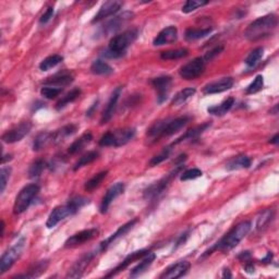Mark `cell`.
<instances>
[{"label": "cell", "instance_id": "6da1fadb", "mask_svg": "<svg viewBox=\"0 0 279 279\" xmlns=\"http://www.w3.org/2000/svg\"><path fill=\"white\" fill-rule=\"evenodd\" d=\"M251 228H252V223L250 221H244L238 223L227 235L223 236L217 243H215L212 248L207 250L206 252L203 254L202 258H206V256L212 254L214 251L229 252V251L235 249L236 246L248 236V233L251 231Z\"/></svg>", "mask_w": 279, "mask_h": 279}, {"label": "cell", "instance_id": "7a4b0ae2", "mask_svg": "<svg viewBox=\"0 0 279 279\" xmlns=\"http://www.w3.org/2000/svg\"><path fill=\"white\" fill-rule=\"evenodd\" d=\"M278 25V18L274 13L260 17L250 23L244 31V37L251 42L262 39L273 33Z\"/></svg>", "mask_w": 279, "mask_h": 279}, {"label": "cell", "instance_id": "3957f363", "mask_svg": "<svg viewBox=\"0 0 279 279\" xmlns=\"http://www.w3.org/2000/svg\"><path fill=\"white\" fill-rule=\"evenodd\" d=\"M89 203L90 200L88 198H84V196H76V198L71 199L67 204L56 207L50 213L46 222V227L49 229L54 228L63 219L75 215L82 207H84Z\"/></svg>", "mask_w": 279, "mask_h": 279}, {"label": "cell", "instance_id": "277c9868", "mask_svg": "<svg viewBox=\"0 0 279 279\" xmlns=\"http://www.w3.org/2000/svg\"><path fill=\"white\" fill-rule=\"evenodd\" d=\"M184 168H185L184 165L175 166V168H173L172 170L168 173V175L162 178V179L158 180L157 182H155V184L150 185L149 186L146 187L143 193L144 199L148 201H154V200L158 199L159 196H161L164 192L167 190V187L170 186V182L175 179L178 175H181V171L184 170Z\"/></svg>", "mask_w": 279, "mask_h": 279}, {"label": "cell", "instance_id": "5b68a950", "mask_svg": "<svg viewBox=\"0 0 279 279\" xmlns=\"http://www.w3.org/2000/svg\"><path fill=\"white\" fill-rule=\"evenodd\" d=\"M135 136V129L133 128H126L122 130H117L113 132H106L102 138H100L98 144L104 148H119V146L126 145L127 143Z\"/></svg>", "mask_w": 279, "mask_h": 279}, {"label": "cell", "instance_id": "8992f818", "mask_svg": "<svg viewBox=\"0 0 279 279\" xmlns=\"http://www.w3.org/2000/svg\"><path fill=\"white\" fill-rule=\"evenodd\" d=\"M40 187L36 184H31L25 186L22 189L19 194L17 195L15 205H13V213L16 215H20L24 213L26 209H29L31 204L34 202L36 196L39 193Z\"/></svg>", "mask_w": 279, "mask_h": 279}, {"label": "cell", "instance_id": "52a82bcc", "mask_svg": "<svg viewBox=\"0 0 279 279\" xmlns=\"http://www.w3.org/2000/svg\"><path fill=\"white\" fill-rule=\"evenodd\" d=\"M139 36V30L132 29L129 31L123 32L121 34H118L111 39L108 45V49L111 52L118 54L119 56H125L127 49L133 44Z\"/></svg>", "mask_w": 279, "mask_h": 279}, {"label": "cell", "instance_id": "ba28073f", "mask_svg": "<svg viewBox=\"0 0 279 279\" xmlns=\"http://www.w3.org/2000/svg\"><path fill=\"white\" fill-rule=\"evenodd\" d=\"M25 239L21 238V239L13 244L11 248H9L6 252H4L0 259V274H4L12 267V265L17 262V260L20 258L22 252L24 250Z\"/></svg>", "mask_w": 279, "mask_h": 279}, {"label": "cell", "instance_id": "9c48e42d", "mask_svg": "<svg viewBox=\"0 0 279 279\" xmlns=\"http://www.w3.org/2000/svg\"><path fill=\"white\" fill-rule=\"evenodd\" d=\"M133 16H134L133 12L126 11V12L121 13V15L112 18V20H109L102 27H100L98 31L99 36L100 37H106V36L108 35L116 33L117 31L121 29L123 24H126L128 21L131 20L132 18H133Z\"/></svg>", "mask_w": 279, "mask_h": 279}, {"label": "cell", "instance_id": "30bf717a", "mask_svg": "<svg viewBox=\"0 0 279 279\" xmlns=\"http://www.w3.org/2000/svg\"><path fill=\"white\" fill-rule=\"evenodd\" d=\"M205 71V61L203 58L198 57L193 60L187 62L186 65L182 66L179 70V74L184 80H194L196 77L203 74Z\"/></svg>", "mask_w": 279, "mask_h": 279}, {"label": "cell", "instance_id": "8fae6325", "mask_svg": "<svg viewBox=\"0 0 279 279\" xmlns=\"http://www.w3.org/2000/svg\"><path fill=\"white\" fill-rule=\"evenodd\" d=\"M32 130V123L30 121L21 122L19 126L13 128V129L4 132L1 136V140L4 143L13 144L17 142L23 140L25 136L30 133Z\"/></svg>", "mask_w": 279, "mask_h": 279}, {"label": "cell", "instance_id": "7c38bea8", "mask_svg": "<svg viewBox=\"0 0 279 279\" xmlns=\"http://www.w3.org/2000/svg\"><path fill=\"white\" fill-rule=\"evenodd\" d=\"M150 83H152L153 88L157 92V103L163 104L168 98L169 92L171 90L172 77L169 75H162L155 77V79L150 81Z\"/></svg>", "mask_w": 279, "mask_h": 279}, {"label": "cell", "instance_id": "4fadbf2b", "mask_svg": "<svg viewBox=\"0 0 279 279\" xmlns=\"http://www.w3.org/2000/svg\"><path fill=\"white\" fill-rule=\"evenodd\" d=\"M126 189V186L123 182H117V184L112 185L109 189L107 190L106 193L103 196V200H102V203H100V206H99V210L102 214L107 213V210L111 206L112 203L115 201L119 195H121L123 192H125Z\"/></svg>", "mask_w": 279, "mask_h": 279}, {"label": "cell", "instance_id": "5bb4252c", "mask_svg": "<svg viewBox=\"0 0 279 279\" xmlns=\"http://www.w3.org/2000/svg\"><path fill=\"white\" fill-rule=\"evenodd\" d=\"M98 252L99 251L97 249V250L93 251V252H89L82 256V258L77 260L74 265H73L69 273H68L67 277L68 278H80L83 276L86 267H88L91 264V262H92V260L96 258V255L98 254Z\"/></svg>", "mask_w": 279, "mask_h": 279}, {"label": "cell", "instance_id": "9a60e30c", "mask_svg": "<svg viewBox=\"0 0 279 279\" xmlns=\"http://www.w3.org/2000/svg\"><path fill=\"white\" fill-rule=\"evenodd\" d=\"M98 229L96 228H91V229L82 230L74 235L71 236L69 239L65 242L66 248H75V246H79L81 244L85 243V242H89L98 235Z\"/></svg>", "mask_w": 279, "mask_h": 279}, {"label": "cell", "instance_id": "2e32d148", "mask_svg": "<svg viewBox=\"0 0 279 279\" xmlns=\"http://www.w3.org/2000/svg\"><path fill=\"white\" fill-rule=\"evenodd\" d=\"M123 6V2L118 1V0H111V1H106L102 4L99 8L98 12L96 13L94 19L92 20V23H97V22L107 19L108 17H112L120 10Z\"/></svg>", "mask_w": 279, "mask_h": 279}, {"label": "cell", "instance_id": "e0dca14e", "mask_svg": "<svg viewBox=\"0 0 279 279\" xmlns=\"http://www.w3.org/2000/svg\"><path fill=\"white\" fill-rule=\"evenodd\" d=\"M191 267L190 262L187 260H180L176 264H172L171 266H169L164 271L159 278L161 279H176L185 276L189 272Z\"/></svg>", "mask_w": 279, "mask_h": 279}, {"label": "cell", "instance_id": "ac0fdd59", "mask_svg": "<svg viewBox=\"0 0 279 279\" xmlns=\"http://www.w3.org/2000/svg\"><path fill=\"white\" fill-rule=\"evenodd\" d=\"M136 223H138V219L135 218V219H132V221H130V222H128L123 226L119 227V229L115 233H112V235L109 236L107 239H105L104 241L100 242L99 245H98V248H97L99 252H103V251L107 250L108 246L111 245V244H112L113 242H115L117 239L123 237V236L126 235V233L129 232L132 229V228L134 227V225H135Z\"/></svg>", "mask_w": 279, "mask_h": 279}, {"label": "cell", "instance_id": "d6986e66", "mask_svg": "<svg viewBox=\"0 0 279 279\" xmlns=\"http://www.w3.org/2000/svg\"><path fill=\"white\" fill-rule=\"evenodd\" d=\"M121 93H122V86H118V88L112 92L111 98H109L107 103L106 108L104 109L102 118H100V125H105V123L109 122L112 116L115 115L118 100L120 98Z\"/></svg>", "mask_w": 279, "mask_h": 279}, {"label": "cell", "instance_id": "ffe728a7", "mask_svg": "<svg viewBox=\"0 0 279 279\" xmlns=\"http://www.w3.org/2000/svg\"><path fill=\"white\" fill-rule=\"evenodd\" d=\"M73 80H74V74L71 71H61L53 76L47 77V80L44 81V85L62 89L63 86L71 84Z\"/></svg>", "mask_w": 279, "mask_h": 279}, {"label": "cell", "instance_id": "44dd1931", "mask_svg": "<svg viewBox=\"0 0 279 279\" xmlns=\"http://www.w3.org/2000/svg\"><path fill=\"white\" fill-rule=\"evenodd\" d=\"M235 81H233L232 77H223V79L212 82V83H208L204 86L203 93L209 95V94H219L223 92H226V91L230 90Z\"/></svg>", "mask_w": 279, "mask_h": 279}, {"label": "cell", "instance_id": "7402d4cb", "mask_svg": "<svg viewBox=\"0 0 279 279\" xmlns=\"http://www.w3.org/2000/svg\"><path fill=\"white\" fill-rule=\"evenodd\" d=\"M178 39V30L175 26H168L159 32L158 35L153 40L154 46H163V45L172 44Z\"/></svg>", "mask_w": 279, "mask_h": 279}, {"label": "cell", "instance_id": "603a6c76", "mask_svg": "<svg viewBox=\"0 0 279 279\" xmlns=\"http://www.w3.org/2000/svg\"><path fill=\"white\" fill-rule=\"evenodd\" d=\"M191 117L189 116H182V117H178L175 119H168L166 127L164 129V133H163V138L164 136H170L172 134L177 133L178 131L181 130L182 128L186 127L187 123L190 122Z\"/></svg>", "mask_w": 279, "mask_h": 279}, {"label": "cell", "instance_id": "cb8c5ba5", "mask_svg": "<svg viewBox=\"0 0 279 279\" xmlns=\"http://www.w3.org/2000/svg\"><path fill=\"white\" fill-rule=\"evenodd\" d=\"M149 250H140V251H135V252H133V253H130L125 260H122L120 264L118 265L117 267L113 268L112 271L111 273H108L105 277H112V276L117 275L118 273H120L121 271H123V269L127 268L130 264L133 263L134 260H140L142 258H144V256L146 254H149Z\"/></svg>", "mask_w": 279, "mask_h": 279}, {"label": "cell", "instance_id": "d4e9b609", "mask_svg": "<svg viewBox=\"0 0 279 279\" xmlns=\"http://www.w3.org/2000/svg\"><path fill=\"white\" fill-rule=\"evenodd\" d=\"M210 126H212V123H210V122H206V123H203V125H201V126H198V127L193 128V129L187 130L184 135H181L180 138H178L175 142H173V143L171 144V146H175V145L180 144V143H182V142H186V141H189V140H194V139H196V138H198V136H200L201 134H202L203 132H205L207 129H209Z\"/></svg>", "mask_w": 279, "mask_h": 279}, {"label": "cell", "instance_id": "484cf974", "mask_svg": "<svg viewBox=\"0 0 279 279\" xmlns=\"http://www.w3.org/2000/svg\"><path fill=\"white\" fill-rule=\"evenodd\" d=\"M155 259H156V255H155L154 253L149 252V254H146L144 258H142L141 262L138 265H136L135 267H133V268L131 269L130 277L131 278H136V277L141 276L142 274H144L150 267V265L153 264Z\"/></svg>", "mask_w": 279, "mask_h": 279}, {"label": "cell", "instance_id": "4316f807", "mask_svg": "<svg viewBox=\"0 0 279 279\" xmlns=\"http://www.w3.org/2000/svg\"><path fill=\"white\" fill-rule=\"evenodd\" d=\"M77 131L76 125H68L62 127L61 129L53 132V144H59L65 141L67 138L73 135Z\"/></svg>", "mask_w": 279, "mask_h": 279}, {"label": "cell", "instance_id": "83f0119b", "mask_svg": "<svg viewBox=\"0 0 279 279\" xmlns=\"http://www.w3.org/2000/svg\"><path fill=\"white\" fill-rule=\"evenodd\" d=\"M251 167V158L246 155H238L231 158L227 163V170H239V169H248Z\"/></svg>", "mask_w": 279, "mask_h": 279}, {"label": "cell", "instance_id": "f1b7e54d", "mask_svg": "<svg viewBox=\"0 0 279 279\" xmlns=\"http://www.w3.org/2000/svg\"><path fill=\"white\" fill-rule=\"evenodd\" d=\"M53 143V132L43 131L36 135L33 142V150L34 152H39L46 149L49 144Z\"/></svg>", "mask_w": 279, "mask_h": 279}, {"label": "cell", "instance_id": "f546056e", "mask_svg": "<svg viewBox=\"0 0 279 279\" xmlns=\"http://www.w3.org/2000/svg\"><path fill=\"white\" fill-rule=\"evenodd\" d=\"M233 105H235V98L229 97V98H227L226 100H223L222 104L216 105V106L208 107L207 112L210 113V115L217 116V117L225 116L226 113L232 108Z\"/></svg>", "mask_w": 279, "mask_h": 279}, {"label": "cell", "instance_id": "4dcf8cb0", "mask_svg": "<svg viewBox=\"0 0 279 279\" xmlns=\"http://www.w3.org/2000/svg\"><path fill=\"white\" fill-rule=\"evenodd\" d=\"M93 140V135L90 132H86L83 135H81L79 139L75 140L73 143L69 146V149H68V153L70 155H74L80 153L82 149H83L86 145L90 144Z\"/></svg>", "mask_w": 279, "mask_h": 279}, {"label": "cell", "instance_id": "1f68e13d", "mask_svg": "<svg viewBox=\"0 0 279 279\" xmlns=\"http://www.w3.org/2000/svg\"><path fill=\"white\" fill-rule=\"evenodd\" d=\"M48 265H49L48 260H39V262L32 265V266L29 268V271H27V273H25L24 275H19V276H17V278H36V277H39L43 273L46 272Z\"/></svg>", "mask_w": 279, "mask_h": 279}, {"label": "cell", "instance_id": "d6a6232c", "mask_svg": "<svg viewBox=\"0 0 279 279\" xmlns=\"http://www.w3.org/2000/svg\"><path fill=\"white\" fill-rule=\"evenodd\" d=\"M213 27H206V29H187L185 33V38L187 42H193L201 38H204L212 33Z\"/></svg>", "mask_w": 279, "mask_h": 279}, {"label": "cell", "instance_id": "836d02e7", "mask_svg": "<svg viewBox=\"0 0 279 279\" xmlns=\"http://www.w3.org/2000/svg\"><path fill=\"white\" fill-rule=\"evenodd\" d=\"M195 93H196V90L193 88H187L185 90H181L180 92H178L175 95V97L172 98L171 105L172 106H181V105L186 104L191 97H193Z\"/></svg>", "mask_w": 279, "mask_h": 279}, {"label": "cell", "instance_id": "e575fe53", "mask_svg": "<svg viewBox=\"0 0 279 279\" xmlns=\"http://www.w3.org/2000/svg\"><path fill=\"white\" fill-rule=\"evenodd\" d=\"M91 71L96 75H111L113 73L112 67L109 66L108 63L105 62L104 60H100V59H97V60H95L92 63Z\"/></svg>", "mask_w": 279, "mask_h": 279}, {"label": "cell", "instance_id": "d590c367", "mask_svg": "<svg viewBox=\"0 0 279 279\" xmlns=\"http://www.w3.org/2000/svg\"><path fill=\"white\" fill-rule=\"evenodd\" d=\"M274 216H275V212L274 209H265L264 212L259 215L258 219H256V229L263 230L264 228L269 225V223L273 222Z\"/></svg>", "mask_w": 279, "mask_h": 279}, {"label": "cell", "instance_id": "8d00e7d4", "mask_svg": "<svg viewBox=\"0 0 279 279\" xmlns=\"http://www.w3.org/2000/svg\"><path fill=\"white\" fill-rule=\"evenodd\" d=\"M80 95H81V90L80 89H73V90H71L69 93H67L57 103L56 109H57V111H61V109H63L66 106H68V105H70L71 103L75 102V100L80 97Z\"/></svg>", "mask_w": 279, "mask_h": 279}, {"label": "cell", "instance_id": "74e56055", "mask_svg": "<svg viewBox=\"0 0 279 279\" xmlns=\"http://www.w3.org/2000/svg\"><path fill=\"white\" fill-rule=\"evenodd\" d=\"M107 175H108V170H104V171L96 173L95 176H93L90 180L85 182V185H84L85 191L92 192L95 189H97V187L100 186V184L104 181L105 178L107 177Z\"/></svg>", "mask_w": 279, "mask_h": 279}, {"label": "cell", "instance_id": "f35d334b", "mask_svg": "<svg viewBox=\"0 0 279 279\" xmlns=\"http://www.w3.org/2000/svg\"><path fill=\"white\" fill-rule=\"evenodd\" d=\"M99 156V153L96 152V150H91V152H88L86 154H84L83 156L80 157L79 161L75 163L74 166H73V170L76 171L81 169L82 167L84 166H88V165L92 164L94 161L98 158Z\"/></svg>", "mask_w": 279, "mask_h": 279}, {"label": "cell", "instance_id": "ab89813d", "mask_svg": "<svg viewBox=\"0 0 279 279\" xmlns=\"http://www.w3.org/2000/svg\"><path fill=\"white\" fill-rule=\"evenodd\" d=\"M63 57L60 56V55H52V56L45 58L44 60L39 63V69L42 71H48L58 66L59 63H61Z\"/></svg>", "mask_w": 279, "mask_h": 279}, {"label": "cell", "instance_id": "60d3db41", "mask_svg": "<svg viewBox=\"0 0 279 279\" xmlns=\"http://www.w3.org/2000/svg\"><path fill=\"white\" fill-rule=\"evenodd\" d=\"M189 55V50L186 48H179L173 50H166L161 54V58L163 60H175V59H180L186 57Z\"/></svg>", "mask_w": 279, "mask_h": 279}, {"label": "cell", "instance_id": "b9f144b4", "mask_svg": "<svg viewBox=\"0 0 279 279\" xmlns=\"http://www.w3.org/2000/svg\"><path fill=\"white\" fill-rule=\"evenodd\" d=\"M46 167H47V164L44 161V159H37V161H35L29 168L30 179H36V178H38L40 175H42L44 169Z\"/></svg>", "mask_w": 279, "mask_h": 279}, {"label": "cell", "instance_id": "7bdbcfd3", "mask_svg": "<svg viewBox=\"0 0 279 279\" xmlns=\"http://www.w3.org/2000/svg\"><path fill=\"white\" fill-rule=\"evenodd\" d=\"M264 54V48L263 47H258L250 53V55L245 59V65L249 68H253L258 65L259 61L262 59Z\"/></svg>", "mask_w": 279, "mask_h": 279}, {"label": "cell", "instance_id": "ee69618b", "mask_svg": "<svg viewBox=\"0 0 279 279\" xmlns=\"http://www.w3.org/2000/svg\"><path fill=\"white\" fill-rule=\"evenodd\" d=\"M263 85H264V77L263 75H256L254 81L251 83L248 88L245 89V93L250 95V94H255L260 92V90L263 89Z\"/></svg>", "mask_w": 279, "mask_h": 279}, {"label": "cell", "instance_id": "f6af8a7d", "mask_svg": "<svg viewBox=\"0 0 279 279\" xmlns=\"http://www.w3.org/2000/svg\"><path fill=\"white\" fill-rule=\"evenodd\" d=\"M171 153V146H167V148H165L161 153L156 156H154L152 159L149 161V166L150 167H155L157 166V165L162 164L163 162L166 161V159L169 157V155Z\"/></svg>", "mask_w": 279, "mask_h": 279}, {"label": "cell", "instance_id": "bcb514c9", "mask_svg": "<svg viewBox=\"0 0 279 279\" xmlns=\"http://www.w3.org/2000/svg\"><path fill=\"white\" fill-rule=\"evenodd\" d=\"M11 176V168L10 167H2L0 170V193H3L6 190L7 185Z\"/></svg>", "mask_w": 279, "mask_h": 279}, {"label": "cell", "instance_id": "7dc6e473", "mask_svg": "<svg viewBox=\"0 0 279 279\" xmlns=\"http://www.w3.org/2000/svg\"><path fill=\"white\" fill-rule=\"evenodd\" d=\"M207 3H208L207 1H198V0H187V1L184 4V7H182V12H185V13L193 12V11L196 10V9L206 6Z\"/></svg>", "mask_w": 279, "mask_h": 279}, {"label": "cell", "instance_id": "c3c4849f", "mask_svg": "<svg viewBox=\"0 0 279 279\" xmlns=\"http://www.w3.org/2000/svg\"><path fill=\"white\" fill-rule=\"evenodd\" d=\"M203 172L202 170H200L199 168H192V169H187V170L181 172L180 176V180L181 181H186V180H194L196 178L202 177Z\"/></svg>", "mask_w": 279, "mask_h": 279}, {"label": "cell", "instance_id": "681fc988", "mask_svg": "<svg viewBox=\"0 0 279 279\" xmlns=\"http://www.w3.org/2000/svg\"><path fill=\"white\" fill-rule=\"evenodd\" d=\"M62 92V89L60 88H53V86H44L40 90V94L42 96H44L45 98H48V99H53V98H56L57 96H59Z\"/></svg>", "mask_w": 279, "mask_h": 279}, {"label": "cell", "instance_id": "f907efd6", "mask_svg": "<svg viewBox=\"0 0 279 279\" xmlns=\"http://www.w3.org/2000/svg\"><path fill=\"white\" fill-rule=\"evenodd\" d=\"M223 46H217V47L213 48L212 50H210V52H208L206 55H205L204 58H203L204 61L206 62V61L213 60V59H214L215 57H217L218 55L223 52Z\"/></svg>", "mask_w": 279, "mask_h": 279}, {"label": "cell", "instance_id": "816d5d0a", "mask_svg": "<svg viewBox=\"0 0 279 279\" xmlns=\"http://www.w3.org/2000/svg\"><path fill=\"white\" fill-rule=\"evenodd\" d=\"M54 8L53 7H49L46 11H45L44 15L40 17V19H39V23L40 24H46L48 23V22L52 20V18L54 17Z\"/></svg>", "mask_w": 279, "mask_h": 279}, {"label": "cell", "instance_id": "f5cc1de1", "mask_svg": "<svg viewBox=\"0 0 279 279\" xmlns=\"http://www.w3.org/2000/svg\"><path fill=\"white\" fill-rule=\"evenodd\" d=\"M189 235H190V230H187L186 232L182 233V235H180L179 237H178V239L176 240V243H175V250L179 248V246H181L182 244H185L186 240H187V238H189Z\"/></svg>", "mask_w": 279, "mask_h": 279}, {"label": "cell", "instance_id": "db71d44e", "mask_svg": "<svg viewBox=\"0 0 279 279\" xmlns=\"http://www.w3.org/2000/svg\"><path fill=\"white\" fill-rule=\"evenodd\" d=\"M251 258H252V256H251L250 251H244V252H241L239 255H238V259L243 263L249 262V260H251Z\"/></svg>", "mask_w": 279, "mask_h": 279}, {"label": "cell", "instance_id": "11a10c76", "mask_svg": "<svg viewBox=\"0 0 279 279\" xmlns=\"http://www.w3.org/2000/svg\"><path fill=\"white\" fill-rule=\"evenodd\" d=\"M244 271L249 274H253L254 273V265L252 263V260H249L246 262L244 265Z\"/></svg>", "mask_w": 279, "mask_h": 279}, {"label": "cell", "instance_id": "9f6ffc18", "mask_svg": "<svg viewBox=\"0 0 279 279\" xmlns=\"http://www.w3.org/2000/svg\"><path fill=\"white\" fill-rule=\"evenodd\" d=\"M97 106H98V99L96 100V102L92 105V106H91V108L89 109L88 112H86V117H91L93 115V112H95V109L97 108Z\"/></svg>", "mask_w": 279, "mask_h": 279}, {"label": "cell", "instance_id": "6f0895ef", "mask_svg": "<svg viewBox=\"0 0 279 279\" xmlns=\"http://www.w3.org/2000/svg\"><path fill=\"white\" fill-rule=\"evenodd\" d=\"M272 260H273V253H272V252H268L264 259L260 260V262L264 263V264H268V263L272 262Z\"/></svg>", "mask_w": 279, "mask_h": 279}, {"label": "cell", "instance_id": "680465c9", "mask_svg": "<svg viewBox=\"0 0 279 279\" xmlns=\"http://www.w3.org/2000/svg\"><path fill=\"white\" fill-rule=\"evenodd\" d=\"M223 278H231V277H232V274L230 273L229 268H225V269H223Z\"/></svg>", "mask_w": 279, "mask_h": 279}, {"label": "cell", "instance_id": "91938a15", "mask_svg": "<svg viewBox=\"0 0 279 279\" xmlns=\"http://www.w3.org/2000/svg\"><path fill=\"white\" fill-rule=\"evenodd\" d=\"M278 142H279V134L277 133V134H275L273 136V138L269 140V143L271 144H275V145H277L278 144Z\"/></svg>", "mask_w": 279, "mask_h": 279}, {"label": "cell", "instance_id": "94428289", "mask_svg": "<svg viewBox=\"0 0 279 279\" xmlns=\"http://www.w3.org/2000/svg\"><path fill=\"white\" fill-rule=\"evenodd\" d=\"M12 159V155H3L2 159H1V163L4 164L7 161H11Z\"/></svg>", "mask_w": 279, "mask_h": 279}, {"label": "cell", "instance_id": "6125c7cd", "mask_svg": "<svg viewBox=\"0 0 279 279\" xmlns=\"http://www.w3.org/2000/svg\"><path fill=\"white\" fill-rule=\"evenodd\" d=\"M271 113H273V115H277L278 113V105H275L274 108L271 109Z\"/></svg>", "mask_w": 279, "mask_h": 279}, {"label": "cell", "instance_id": "be15d7a7", "mask_svg": "<svg viewBox=\"0 0 279 279\" xmlns=\"http://www.w3.org/2000/svg\"><path fill=\"white\" fill-rule=\"evenodd\" d=\"M4 222L1 221V237H3V233H4Z\"/></svg>", "mask_w": 279, "mask_h": 279}]
</instances>
